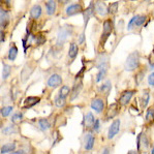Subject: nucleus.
<instances>
[{"mask_svg":"<svg viewBox=\"0 0 154 154\" xmlns=\"http://www.w3.org/2000/svg\"><path fill=\"white\" fill-rule=\"evenodd\" d=\"M94 115L92 113H88L84 118V123H85V126L86 127H92L93 126V123H94Z\"/></svg>","mask_w":154,"mask_h":154,"instance_id":"23","label":"nucleus"},{"mask_svg":"<svg viewBox=\"0 0 154 154\" xmlns=\"http://www.w3.org/2000/svg\"><path fill=\"white\" fill-rule=\"evenodd\" d=\"M16 131V128L14 127V125H11V126H8L6 128L3 129V134H14Z\"/></svg>","mask_w":154,"mask_h":154,"instance_id":"36","label":"nucleus"},{"mask_svg":"<svg viewBox=\"0 0 154 154\" xmlns=\"http://www.w3.org/2000/svg\"><path fill=\"white\" fill-rule=\"evenodd\" d=\"M118 11V2H111L109 6H106V11L109 15H115Z\"/></svg>","mask_w":154,"mask_h":154,"instance_id":"27","label":"nucleus"},{"mask_svg":"<svg viewBox=\"0 0 154 154\" xmlns=\"http://www.w3.org/2000/svg\"><path fill=\"white\" fill-rule=\"evenodd\" d=\"M57 2H59L60 4H67L68 2L70 1V0H56Z\"/></svg>","mask_w":154,"mask_h":154,"instance_id":"42","label":"nucleus"},{"mask_svg":"<svg viewBox=\"0 0 154 154\" xmlns=\"http://www.w3.org/2000/svg\"><path fill=\"white\" fill-rule=\"evenodd\" d=\"M101 154H110V151H109V149H105Z\"/></svg>","mask_w":154,"mask_h":154,"instance_id":"44","label":"nucleus"},{"mask_svg":"<svg viewBox=\"0 0 154 154\" xmlns=\"http://www.w3.org/2000/svg\"><path fill=\"white\" fill-rule=\"evenodd\" d=\"M38 125H39V128H41L42 130H47L51 127V123H50L48 121V119H46V118H42V119H39Z\"/></svg>","mask_w":154,"mask_h":154,"instance_id":"29","label":"nucleus"},{"mask_svg":"<svg viewBox=\"0 0 154 154\" xmlns=\"http://www.w3.org/2000/svg\"><path fill=\"white\" fill-rule=\"evenodd\" d=\"M5 38H6L5 32H4V31H0V45L3 44V42H5Z\"/></svg>","mask_w":154,"mask_h":154,"instance_id":"39","label":"nucleus"},{"mask_svg":"<svg viewBox=\"0 0 154 154\" xmlns=\"http://www.w3.org/2000/svg\"><path fill=\"white\" fill-rule=\"evenodd\" d=\"M45 9L49 17H52L57 11V1L56 0H47L45 3Z\"/></svg>","mask_w":154,"mask_h":154,"instance_id":"7","label":"nucleus"},{"mask_svg":"<svg viewBox=\"0 0 154 154\" xmlns=\"http://www.w3.org/2000/svg\"><path fill=\"white\" fill-rule=\"evenodd\" d=\"M91 108L96 113H101L105 109V103L101 98H94L91 103Z\"/></svg>","mask_w":154,"mask_h":154,"instance_id":"16","label":"nucleus"},{"mask_svg":"<svg viewBox=\"0 0 154 154\" xmlns=\"http://www.w3.org/2000/svg\"><path fill=\"white\" fill-rule=\"evenodd\" d=\"M146 120L148 122H150V123L154 122V106L148 109L147 114H146Z\"/></svg>","mask_w":154,"mask_h":154,"instance_id":"32","label":"nucleus"},{"mask_svg":"<svg viewBox=\"0 0 154 154\" xmlns=\"http://www.w3.org/2000/svg\"><path fill=\"white\" fill-rule=\"evenodd\" d=\"M11 66L6 63H3V68H2V79L6 80L11 75Z\"/></svg>","mask_w":154,"mask_h":154,"instance_id":"26","label":"nucleus"},{"mask_svg":"<svg viewBox=\"0 0 154 154\" xmlns=\"http://www.w3.org/2000/svg\"><path fill=\"white\" fill-rule=\"evenodd\" d=\"M146 21V16H134V18L130 19L128 26H127V29L131 30L134 27H140L145 23Z\"/></svg>","mask_w":154,"mask_h":154,"instance_id":"6","label":"nucleus"},{"mask_svg":"<svg viewBox=\"0 0 154 154\" xmlns=\"http://www.w3.org/2000/svg\"><path fill=\"white\" fill-rule=\"evenodd\" d=\"M85 39H86V37H85V33L83 32V33H81L80 34V36H79V45H83L85 42Z\"/></svg>","mask_w":154,"mask_h":154,"instance_id":"40","label":"nucleus"},{"mask_svg":"<svg viewBox=\"0 0 154 154\" xmlns=\"http://www.w3.org/2000/svg\"><path fill=\"white\" fill-rule=\"evenodd\" d=\"M73 28L70 25H64L61 26L58 30V33H57V45L58 46H62L64 45L66 41L69 38V36L72 34Z\"/></svg>","mask_w":154,"mask_h":154,"instance_id":"1","label":"nucleus"},{"mask_svg":"<svg viewBox=\"0 0 154 154\" xmlns=\"http://www.w3.org/2000/svg\"><path fill=\"white\" fill-rule=\"evenodd\" d=\"M11 23V17L8 11H1L0 14V31H4Z\"/></svg>","mask_w":154,"mask_h":154,"instance_id":"9","label":"nucleus"},{"mask_svg":"<svg viewBox=\"0 0 154 154\" xmlns=\"http://www.w3.org/2000/svg\"><path fill=\"white\" fill-rule=\"evenodd\" d=\"M94 13H96L99 16H106L108 15L106 11V6L103 1H97L94 3Z\"/></svg>","mask_w":154,"mask_h":154,"instance_id":"15","label":"nucleus"},{"mask_svg":"<svg viewBox=\"0 0 154 154\" xmlns=\"http://www.w3.org/2000/svg\"><path fill=\"white\" fill-rule=\"evenodd\" d=\"M94 142H95V138L92 134H87L85 137V149L86 150H92L94 146Z\"/></svg>","mask_w":154,"mask_h":154,"instance_id":"21","label":"nucleus"},{"mask_svg":"<svg viewBox=\"0 0 154 154\" xmlns=\"http://www.w3.org/2000/svg\"><path fill=\"white\" fill-rule=\"evenodd\" d=\"M39 101H41V98L37 97V96H28L24 100V106L25 109H30L35 105H37Z\"/></svg>","mask_w":154,"mask_h":154,"instance_id":"19","label":"nucleus"},{"mask_svg":"<svg viewBox=\"0 0 154 154\" xmlns=\"http://www.w3.org/2000/svg\"><path fill=\"white\" fill-rule=\"evenodd\" d=\"M118 113V105L117 103H112V105L109 106L108 112H106V119L110 120L112 118L115 117Z\"/></svg>","mask_w":154,"mask_h":154,"instance_id":"20","label":"nucleus"},{"mask_svg":"<svg viewBox=\"0 0 154 154\" xmlns=\"http://www.w3.org/2000/svg\"><path fill=\"white\" fill-rule=\"evenodd\" d=\"M119 129H120V120L117 119L111 124L110 128H109V132H108V138L110 140H112L114 137L119 132Z\"/></svg>","mask_w":154,"mask_h":154,"instance_id":"12","label":"nucleus"},{"mask_svg":"<svg viewBox=\"0 0 154 154\" xmlns=\"http://www.w3.org/2000/svg\"><path fill=\"white\" fill-rule=\"evenodd\" d=\"M16 149V144L15 143H8L5 145L1 147V154L9 153L11 151H14Z\"/></svg>","mask_w":154,"mask_h":154,"instance_id":"25","label":"nucleus"},{"mask_svg":"<svg viewBox=\"0 0 154 154\" xmlns=\"http://www.w3.org/2000/svg\"><path fill=\"white\" fill-rule=\"evenodd\" d=\"M82 88H83L82 81H79V82L75 83L72 90H70V100H73L75 97H78V95L80 94V92L82 91Z\"/></svg>","mask_w":154,"mask_h":154,"instance_id":"18","label":"nucleus"},{"mask_svg":"<svg viewBox=\"0 0 154 154\" xmlns=\"http://www.w3.org/2000/svg\"><path fill=\"white\" fill-rule=\"evenodd\" d=\"M131 1H134V0H131Z\"/></svg>","mask_w":154,"mask_h":154,"instance_id":"48","label":"nucleus"},{"mask_svg":"<svg viewBox=\"0 0 154 154\" xmlns=\"http://www.w3.org/2000/svg\"><path fill=\"white\" fill-rule=\"evenodd\" d=\"M149 98H150V94H149V92L147 91V90H145V91H144V94L142 95V97H141V106H142V108H145V106L148 105Z\"/></svg>","mask_w":154,"mask_h":154,"instance_id":"31","label":"nucleus"},{"mask_svg":"<svg viewBox=\"0 0 154 154\" xmlns=\"http://www.w3.org/2000/svg\"><path fill=\"white\" fill-rule=\"evenodd\" d=\"M132 154H138V153H132Z\"/></svg>","mask_w":154,"mask_h":154,"instance_id":"47","label":"nucleus"},{"mask_svg":"<svg viewBox=\"0 0 154 154\" xmlns=\"http://www.w3.org/2000/svg\"><path fill=\"white\" fill-rule=\"evenodd\" d=\"M111 87H112V85H111V82L110 81H106L98 88V92H99V93H101V94H106V95L108 93H110Z\"/></svg>","mask_w":154,"mask_h":154,"instance_id":"22","label":"nucleus"},{"mask_svg":"<svg viewBox=\"0 0 154 154\" xmlns=\"http://www.w3.org/2000/svg\"><path fill=\"white\" fill-rule=\"evenodd\" d=\"M14 154H25V152H24V151H18V152H16Z\"/></svg>","mask_w":154,"mask_h":154,"instance_id":"45","label":"nucleus"},{"mask_svg":"<svg viewBox=\"0 0 154 154\" xmlns=\"http://www.w3.org/2000/svg\"><path fill=\"white\" fill-rule=\"evenodd\" d=\"M82 14H83V20H84V25L86 27L89 20L92 18V16L94 14V3H90V5L87 8H85Z\"/></svg>","mask_w":154,"mask_h":154,"instance_id":"11","label":"nucleus"},{"mask_svg":"<svg viewBox=\"0 0 154 154\" xmlns=\"http://www.w3.org/2000/svg\"><path fill=\"white\" fill-rule=\"evenodd\" d=\"M3 1H4V3H5L6 5L9 6V4H11V0H3Z\"/></svg>","mask_w":154,"mask_h":154,"instance_id":"43","label":"nucleus"},{"mask_svg":"<svg viewBox=\"0 0 154 154\" xmlns=\"http://www.w3.org/2000/svg\"><path fill=\"white\" fill-rule=\"evenodd\" d=\"M151 154H154V147L152 148V150H151Z\"/></svg>","mask_w":154,"mask_h":154,"instance_id":"46","label":"nucleus"},{"mask_svg":"<svg viewBox=\"0 0 154 154\" xmlns=\"http://www.w3.org/2000/svg\"><path fill=\"white\" fill-rule=\"evenodd\" d=\"M66 103V98L65 97H61V96H57L55 98V105L57 108H62Z\"/></svg>","mask_w":154,"mask_h":154,"instance_id":"34","label":"nucleus"},{"mask_svg":"<svg viewBox=\"0 0 154 154\" xmlns=\"http://www.w3.org/2000/svg\"><path fill=\"white\" fill-rule=\"evenodd\" d=\"M113 27H114V23L112 20H106L103 22V34H101V37H100V42H101V45H105L106 42L108 41V38L110 37L111 33L113 31Z\"/></svg>","mask_w":154,"mask_h":154,"instance_id":"3","label":"nucleus"},{"mask_svg":"<svg viewBox=\"0 0 154 154\" xmlns=\"http://www.w3.org/2000/svg\"><path fill=\"white\" fill-rule=\"evenodd\" d=\"M143 79H144V72H139L138 75H137V77H136V80H137V84H140L142 81H143Z\"/></svg>","mask_w":154,"mask_h":154,"instance_id":"37","label":"nucleus"},{"mask_svg":"<svg viewBox=\"0 0 154 154\" xmlns=\"http://www.w3.org/2000/svg\"><path fill=\"white\" fill-rule=\"evenodd\" d=\"M83 11H84V8H83V6L80 3H72L66 8L65 14L67 17H72L83 13Z\"/></svg>","mask_w":154,"mask_h":154,"instance_id":"4","label":"nucleus"},{"mask_svg":"<svg viewBox=\"0 0 154 154\" xmlns=\"http://www.w3.org/2000/svg\"><path fill=\"white\" fill-rule=\"evenodd\" d=\"M68 94H70V88L68 86H66V85H64V86H62L60 88V90H59V93L58 95L61 96V97H67Z\"/></svg>","mask_w":154,"mask_h":154,"instance_id":"30","label":"nucleus"},{"mask_svg":"<svg viewBox=\"0 0 154 154\" xmlns=\"http://www.w3.org/2000/svg\"><path fill=\"white\" fill-rule=\"evenodd\" d=\"M148 83L149 85H151V86H154V72L150 73L148 77Z\"/></svg>","mask_w":154,"mask_h":154,"instance_id":"38","label":"nucleus"},{"mask_svg":"<svg viewBox=\"0 0 154 154\" xmlns=\"http://www.w3.org/2000/svg\"><path fill=\"white\" fill-rule=\"evenodd\" d=\"M42 8L39 4H35L30 9V18H31V20L37 21L42 17Z\"/></svg>","mask_w":154,"mask_h":154,"instance_id":"13","label":"nucleus"},{"mask_svg":"<svg viewBox=\"0 0 154 154\" xmlns=\"http://www.w3.org/2000/svg\"><path fill=\"white\" fill-rule=\"evenodd\" d=\"M140 65V54L138 51H134L130 53L127 57L126 61H125V70L127 72H131L139 67Z\"/></svg>","mask_w":154,"mask_h":154,"instance_id":"2","label":"nucleus"},{"mask_svg":"<svg viewBox=\"0 0 154 154\" xmlns=\"http://www.w3.org/2000/svg\"><path fill=\"white\" fill-rule=\"evenodd\" d=\"M134 93H136V91H134V90H127V91H124L121 94L120 98H119V103L121 106H123L128 105L130 99H131V97L134 96Z\"/></svg>","mask_w":154,"mask_h":154,"instance_id":"10","label":"nucleus"},{"mask_svg":"<svg viewBox=\"0 0 154 154\" xmlns=\"http://www.w3.org/2000/svg\"><path fill=\"white\" fill-rule=\"evenodd\" d=\"M47 84H48V86L51 87V88H56L59 85L62 84V78H61V75H58V73H54V75H52L48 79Z\"/></svg>","mask_w":154,"mask_h":154,"instance_id":"8","label":"nucleus"},{"mask_svg":"<svg viewBox=\"0 0 154 154\" xmlns=\"http://www.w3.org/2000/svg\"><path fill=\"white\" fill-rule=\"evenodd\" d=\"M19 54V49H18V46L16 45V42H11V46L8 48V60L9 61H15L17 56Z\"/></svg>","mask_w":154,"mask_h":154,"instance_id":"14","label":"nucleus"},{"mask_svg":"<svg viewBox=\"0 0 154 154\" xmlns=\"http://www.w3.org/2000/svg\"><path fill=\"white\" fill-rule=\"evenodd\" d=\"M139 137L142 139V141L140 139H138V141H139L138 144L142 143V149H144V150H147V149H148V147H149V141H148V139H147V137L144 134H141Z\"/></svg>","mask_w":154,"mask_h":154,"instance_id":"28","label":"nucleus"},{"mask_svg":"<svg viewBox=\"0 0 154 154\" xmlns=\"http://www.w3.org/2000/svg\"><path fill=\"white\" fill-rule=\"evenodd\" d=\"M92 127H93L95 130H98L99 129V120H95L94 123H93V126H92Z\"/></svg>","mask_w":154,"mask_h":154,"instance_id":"41","label":"nucleus"},{"mask_svg":"<svg viewBox=\"0 0 154 154\" xmlns=\"http://www.w3.org/2000/svg\"><path fill=\"white\" fill-rule=\"evenodd\" d=\"M29 68V64H27V65H25V67L23 68V70H22V72H21V78H22V82H25L26 80L28 79V78L30 77V75L33 72V69H28Z\"/></svg>","mask_w":154,"mask_h":154,"instance_id":"24","label":"nucleus"},{"mask_svg":"<svg viewBox=\"0 0 154 154\" xmlns=\"http://www.w3.org/2000/svg\"><path fill=\"white\" fill-rule=\"evenodd\" d=\"M103 1H105V0H103Z\"/></svg>","mask_w":154,"mask_h":154,"instance_id":"49","label":"nucleus"},{"mask_svg":"<svg viewBox=\"0 0 154 154\" xmlns=\"http://www.w3.org/2000/svg\"><path fill=\"white\" fill-rule=\"evenodd\" d=\"M79 53V46L75 42H70L69 48H68V58L70 59V61H73L75 59V57L78 56Z\"/></svg>","mask_w":154,"mask_h":154,"instance_id":"17","label":"nucleus"},{"mask_svg":"<svg viewBox=\"0 0 154 154\" xmlns=\"http://www.w3.org/2000/svg\"><path fill=\"white\" fill-rule=\"evenodd\" d=\"M97 67L99 68V72L96 75V83H100L106 78V75L108 72V63H106V61L103 60L99 62Z\"/></svg>","mask_w":154,"mask_h":154,"instance_id":"5","label":"nucleus"},{"mask_svg":"<svg viewBox=\"0 0 154 154\" xmlns=\"http://www.w3.org/2000/svg\"><path fill=\"white\" fill-rule=\"evenodd\" d=\"M22 119H23L22 113H16V114H14V116L11 117V121H13V123H19Z\"/></svg>","mask_w":154,"mask_h":154,"instance_id":"35","label":"nucleus"},{"mask_svg":"<svg viewBox=\"0 0 154 154\" xmlns=\"http://www.w3.org/2000/svg\"><path fill=\"white\" fill-rule=\"evenodd\" d=\"M14 108L11 106H4V108L1 109V111H0V113H1L2 117H8L9 116V114L13 112Z\"/></svg>","mask_w":154,"mask_h":154,"instance_id":"33","label":"nucleus"}]
</instances>
